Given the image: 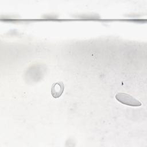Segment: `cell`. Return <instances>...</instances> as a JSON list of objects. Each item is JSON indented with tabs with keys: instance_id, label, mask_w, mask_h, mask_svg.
Returning a JSON list of instances; mask_svg holds the SVG:
<instances>
[{
	"instance_id": "1",
	"label": "cell",
	"mask_w": 147,
	"mask_h": 147,
	"mask_svg": "<svg viewBox=\"0 0 147 147\" xmlns=\"http://www.w3.org/2000/svg\"><path fill=\"white\" fill-rule=\"evenodd\" d=\"M116 99L122 103L130 106H140L142 103L134 96L126 93L118 92L115 95Z\"/></svg>"
},
{
	"instance_id": "2",
	"label": "cell",
	"mask_w": 147,
	"mask_h": 147,
	"mask_svg": "<svg viewBox=\"0 0 147 147\" xmlns=\"http://www.w3.org/2000/svg\"><path fill=\"white\" fill-rule=\"evenodd\" d=\"M64 86L62 82L54 83L51 87V94L55 98H59L63 94Z\"/></svg>"
}]
</instances>
